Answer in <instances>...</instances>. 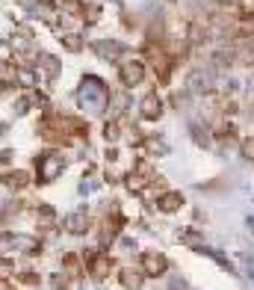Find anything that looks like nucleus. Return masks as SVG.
<instances>
[{"instance_id":"nucleus-4","label":"nucleus","mask_w":254,"mask_h":290,"mask_svg":"<svg viewBox=\"0 0 254 290\" xmlns=\"http://www.w3.org/2000/svg\"><path fill=\"white\" fill-rule=\"evenodd\" d=\"M166 258L163 255H157V252H148V255H145V272L148 275H160V272H166Z\"/></svg>"},{"instance_id":"nucleus-13","label":"nucleus","mask_w":254,"mask_h":290,"mask_svg":"<svg viewBox=\"0 0 254 290\" xmlns=\"http://www.w3.org/2000/svg\"><path fill=\"white\" fill-rule=\"evenodd\" d=\"M242 154H245V157H248V160H254V136H251V139H245V142H242Z\"/></svg>"},{"instance_id":"nucleus-12","label":"nucleus","mask_w":254,"mask_h":290,"mask_svg":"<svg viewBox=\"0 0 254 290\" xmlns=\"http://www.w3.org/2000/svg\"><path fill=\"white\" fill-rule=\"evenodd\" d=\"M39 59L45 62V68H48V74H56V71H59V62H56L53 56H48V54H42Z\"/></svg>"},{"instance_id":"nucleus-6","label":"nucleus","mask_w":254,"mask_h":290,"mask_svg":"<svg viewBox=\"0 0 254 290\" xmlns=\"http://www.w3.org/2000/svg\"><path fill=\"white\" fill-rule=\"evenodd\" d=\"M86 225H89L86 213H71L68 219H65V228H68L71 234H83V231H86Z\"/></svg>"},{"instance_id":"nucleus-10","label":"nucleus","mask_w":254,"mask_h":290,"mask_svg":"<svg viewBox=\"0 0 254 290\" xmlns=\"http://www.w3.org/2000/svg\"><path fill=\"white\" fill-rule=\"evenodd\" d=\"M6 184H9V187H15V190L27 187V172H15V175H9V178H6Z\"/></svg>"},{"instance_id":"nucleus-8","label":"nucleus","mask_w":254,"mask_h":290,"mask_svg":"<svg viewBox=\"0 0 254 290\" xmlns=\"http://www.w3.org/2000/svg\"><path fill=\"white\" fill-rule=\"evenodd\" d=\"M15 77H18L21 86H33V83H35V74H33L30 68H15Z\"/></svg>"},{"instance_id":"nucleus-9","label":"nucleus","mask_w":254,"mask_h":290,"mask_svg":"<svg viewBox=\"0 0 254 290\" xmlns=\"http://www.w3.org/2000/svg\"><path fill=\"white\" fill-rule=\"evenodd\" d=\"M95 48H98V54H101V56H119V54H121V45H106V42H98Z\"/></svg>"},{"instance_id":"nucleus-11","label":"nucleus","mask_w":254,"mask_h":290,"mask_svg":"<svg viewBox=\"0 0 254 290\" xmlns=\"http://www.w3.org/2000/svg\"><path fill=\"white\" fill-rule=\"evenodd\" d=\"M65 48H68V51H80V48H83V39L71 33V36H65Z\"/></svg>"},{"instance_id":"nucleus-3","label":"nucleus","mask_w":254,"mask_h":290,"mask_svg":"<svg viewBox=\"0 0 254 290\" xmlns=\"http://www.w3.org/2000/svg\"><path fill=\"white\" fill-rule=\"evenodd\" d=\"M62 166H65V163H62V157L51 154V157H45V160H42V175H39V178H42V181H53V178H56V172H59Z\"/></svg>"},{"instance_id":"nucleus-1","label":"nucleus","mask_w":254,"mask_h":290,"mask_svg":"<svg viewBox=\"0 0 254 290\" xmlns=\"http://www.w3.org/2000/svg\"><path fill=\"white\" fill-rule=\"evenodd\" d=\"M142 77H145V65L139 59H130L121 65V83L124 86H136V83H142Z\"/></svg>"},{"instance_id":"nucleus-7","label":"nucleus","mask_w":254,"mask_h":290,"mask_svg":"<svg viewBox=\"0 0 254 290\" xmlns=\"http://www.w3.org/2000/svg\"><path fill=\"white\" fill-rule=\"evenodd\" d=\"M121 281H124V287H133V290H136V287L142 284V275H139L136 270H124V272H121Z\"/></svg>"},{"instance_id":"nucleus-14","label":"nucleus","mask_w":254,"mask_h":290,"mask_svg":"<svg viewBox=\"0 0 254 290\" xmlns=\"http://www.w3.org/2000/svg\"><path fill=\"white\" fill-rule=\"evenodd\" d=\"M103 136L110 139V142H113V139H119V125H106V127H103Z\"/></svg>"},{"instance_id":"nucleus-5","label":"nucleus","mask_w":254,"mask_h":290,"mask_svg":"<svg viewBox=\"0 0 254 290\" xmlns=\"http://www.w3.org/2000/svg\"><path fill=\"white\" fill-rule=\"evenodd\" d=\"M180 204H184V196H180V193H166V196H160V201H157V207H160L163 213H171V210H177Z\"/></svg>"},{"instance_id":"nucleus-2","label":"nucleus","mask_w":254,"mask_h":290,"mask_svg":"<svg viewBox=\"0 0 254 290\" xmlns=\"http://www.w3.org/2000/svg\"><path fill=\"white\" fill-rule=\"evenodd\" d=\"M139 113H142L145 119H160V113H163V101L157 98V92H148V95L142 98Z\"/></svg>"}]
</instances>
